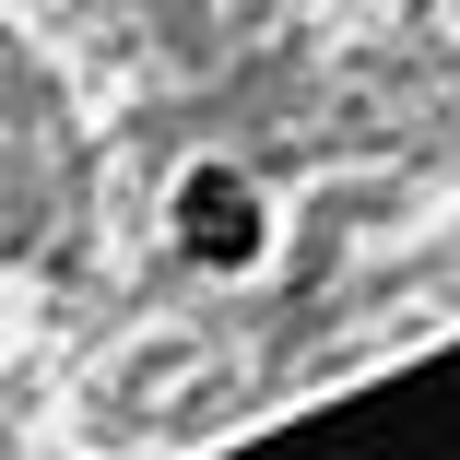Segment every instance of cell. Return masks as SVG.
Segmentation results:
<instances>
[{"instance_id": "1", "label": "cell", "mask_w": 460, "mask_h": 460, "mask_svg": "<svg viewBox=\"0 0 460 460\" xmlns=\"http://www.w3.org/2000/svg\"><path fill=\"white\" fill-rule=\"evenodd\" d=\"M177 225H190V248H201V260H248V248H260V201L236 190L225 165H201V177H190V201H177Z\"/></svg>"}]
</instances>
